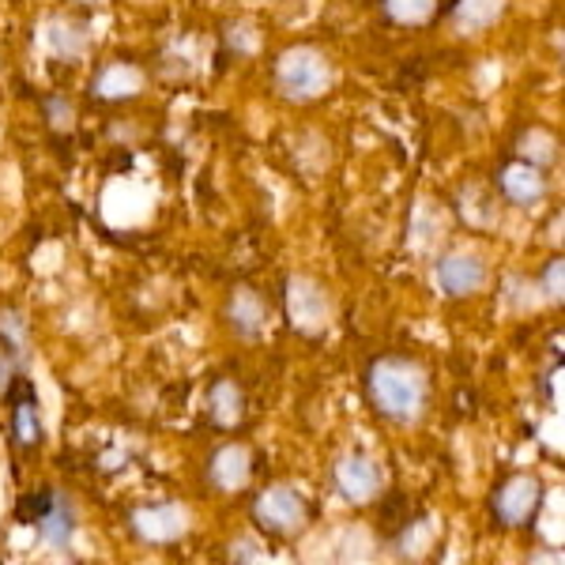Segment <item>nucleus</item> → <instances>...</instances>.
<instances>
[{
	"mask_svg": "<svg viewBox=\"0 0 565 565\" xmlns=\"http://www.w3.org/2000/svg\"><path fill=\"white\" fill-rule=\"evenodd\" d=\"M562 260H554V264H546V276H543V287L551 290L554 287V302H562Z\"/></svg>",
	"mask_w": 565,
	"mask_h": 565,
	"instance_id": "a211bd4d",
	"label": "nucleus"
},
{
	"mask_svg": "<svg viewBox=\"0 0 565 565\" xmlns=\"http://www.w3.org/2000/svg\"><path fill=\"white\" fill-rule=\"evenodd\" d=\"M8 407H12V423H8V434L20 449H34L42 445V415H39V396H34L31 381L15 377L12 385L4 388Z\"/></svg>",
	"mask_w": 565,
	"mask_h": 565,
	"instance_id": "20e7f679",
	"label": "nucleus"
},
{
	"mask_svg": "<svg viewBox=\"0 0 565 565\" xmlns=\"http://www.w3.org/2000/svg\"><path fill=\"white\" fill-rule=\"evenodd\" d=\"M140 87V72L129 68V65H109L103 68V76L95 79V90L103 98H121V95H132Z\"/></svg>",
	"mask_w": 565,
	"mask_h": 565,
	"instance_id": "9b49d317",
	"label": "nucleus"
},
{
	"mask_svg": "<svg viewBox=\"0 0 565 565\" xmlns=\"http://www.w3.org/2000/svg\"><path fill=\"white\" fill-rule=\"evenodd\" d=\"M212 415L215 426H238L242 418V392L231 385V381H218L212 388Z\"/></svg>",
	"mask_w": 565,
	"mask_h": 565,
	"instance_id": "ddd939ff",
	"label": "nucleus"
},
{
	"mask_svg": "<svg viewBox=\"0 0 565 565\" xmlns=\"http://www.w3.org/2000/svg\"><path fill=\"white\" fill-rule=\"evenodd\" d=\"M231 321L234 328H238L242 335H253L260 328L264 321V306H260V298L253 295V290H238L234 295V302H231Z\"/></svg>",
	"mask_w": 565,
	"mask_h": 565,
	"instance_id": "f8f14e48",
	"label": "nucleus"
},
{
	"mask_svg": "<svg viewBox=\"0 0 565 565\" xmlns=\"http://www.w3.org/2000/svg\"><path fill=\"white\" fill-rule=\"evenodd\" d=\"M543 490L532 476H513L505 482H498L494 498H490V513H494L498 524H535V513H540Z\"/></svg>",
	"mask_w": 565,
	"mask_h": 565,
	"instance_id": "f03ea898",
	"label": "nucleus"
},
{
	"mask_svg": "<svg viewBox=\"0 0 565 565\" xmlns=\"http://www.w3.org/2000/svg\"><path fill=\"white\" fill-rule=\"evenodd\" d=\"M366 396L392 423H412L426 407L430 381L412 359H377L366 373Z\"/></svg>",
	"mask_w": 565,
	"mask_h": 565,
	"instance_id": "f257e3e1",
	"label": "nucleus"
},
{
	"mask_svg": "<svg viewBox=\"0 0 565 565\" xmlns=\"http://www.w3.org/2000/svg\"><path fill=\"white\" fill-rule=\"evenodd\" d=\"M388 8H392V15H396V20L418 23V20H426V15H430L434 0H388Z\"/></svg>",
	"mask_w": 565,
	"mask_h": 565,
	"instance_id": "dca6fc26",
	"label": "nucleus"
},
{
	"mask_svg": "<svg viewBox=\"0 0 565 565\" xmlns=\"http://www.w3.org/2000/svg\"><path fill=\"white\" fill-rule=\"evenodd\" d=\"M34 527L42 532L45 543L57 546V551H65L68 540H72V527H76V516H72V501L53 490L50 505H45V513L39 516V524H34Z\"/></svg>",
	"mask_w": 565,
	"mask_h": 565,
	"instance_id": "1a4fd4ad",
	"label": "nucleus"
},
{
	"mask_svg": "<svg viewBox=\"0 0 565 565\" xmlns=\"http://www.w3.org/2000/svg\"><path fill=\"white\" fill-rule=\"evenodd\" d=\"M501 189H505V196L513 200V204H535V200L543 196V174L535 167H509L505 174H501Z\"/></svg>",
	"mask_w": 565,
	"mask_h": 565,
	"instance_id": "9d476101",
	"label": "nucleus"
},
{
	"mask_svg": "<svg viewBox=\"0 0 565 565\" xmlns=\"http://www.w3.org/2000/svg\"><path fill=\"white\" fill-rule=\"evenodd\" d=\"M482 279H487V268H482V260L471 257V253H449V257H441V264H437V282H441L445 295H452V298L476 295L482 287Z\"/></svg>",
	"mask_w": 565,
	"mask_h": 565,
	"instance_id": "423d86ee",
	"label": "nucleus"
},
{
	"mask_svg": "<svg viewBox=\"0 0 565 565\" xmlns=\"http://www.w3.org/2000/svg\"><path fill=\"white\" fill-rule=\"evenodd\" d=\"M45 109H50V121L53 125H65L68 117H72V106L61 103V98H45Z\"/></svg>",
	"mask_w": 565,
	"mask_h": 565,
	"instance_id": "6ab92c4d",
	"label": "nucleus"
},
{
	"mask_svg": "<svg viewBox=\"0 0 565 565\" xmlns=\"http://www.w3.org/2000/svg\"><path fill=\"white\" fill-rule=\"evenodd\" d=\"M257 521L268 527V532L290 535V532H298L306 521V501L287 487L268 490V494H260V501H257Z\"/></svg>",
	"mask_w": 565,
	"mask_h": 565,
	"instance_id": "39448f33",
	"label": "nucleus"
},
{
	"mask_svg": "<svg viewBox=\"0 0 565 565\" xmlns=\"http://www.w3.org/2000/svg\"><path fill=\"white\" fill-rule=\"evenodd\" d=\"M0 340L8 343V348H15L20 351L23 348V317L15 313V309H0Z\"/></svg>",
	"mask_w": 565,
	"mask_h": 565,
	"instance_id": "2eb2a0df",
	"label": "nucleus"
},
{
	"mask_svg": "<svg viewBox=\"0 0 565 565\" xmlns=\"http://www.w3.org/2000/svg\"><path fill=\"white\" fill-rule=\"evenodd\" d=\"M50 498H53V490H50V487L34 490V494H23L20 501H15V521H20V524H39V516L45 513Z\"/></svg>",
	"mask_w": 565,
	"mask_h": 565,
	"instance_id": "4468645a",
	"label": "nucleus"
},
{
	"mask_svg": "<svg viewBox=\"0 0 565 565\" xmlns=\"http://www.w3.org/2000/svg\"><path fill=\"white\" fill-rule=\"evenodd\" d=\"M15 381V348H8L4 340H0V392Z\"/></svg>",
	"mask_w": 565,
	"mask_h": 565,
	"instance_id": "f3484780",
	"label": "nucleus"
},
{
	"mask_svg": "<svg viewBox=\"0 0 565 565\" xmlns=\"http://www.w3.org/2000/svg\"><path fill=\"white\" fill-rule=\"evenodd\" d=\"M335 487L354 501H370L381 490V471L377 463H370L366 457H348L335 468Z\"/></svg>",
	"mask_w": 565,
	"mask_h": 565,
	"instance_id": "0eeeda50",
	"label": "nucleus"
},
{
	"mask_svg": "<svg viewBox=\"0 0 565 565\" xmlns=\"http://www.w3.org/2000/svg\"><path fill=\"white\" fill-rule=\"evenodd\" d=\"M276 79H279L282 95L313 98V95H321V90L328 87V68H324V61L317 57L313 50H290L287 57L279 61Z\"/></svg>",
	"mask_w": 565,
	"mask_h": 565,
	"instance_id": "7ed1b4c3",
	"label": "nucleus"
},
{
	"mask_svg": "<svg viewBox=\"0 0 565 565\" xmlns=\"http://www.w3.org/2000/svg\"><path fill=\"white\" fill-rule=\"evenodd\" d=\"M253 476V452L242 449V445H231V449H218L212 460V482L218 490H238L245 487Z\"/></svg>",
	"mask_w": 565,
	"mask_h": 565,
	"instance_id": "6e6552de",
	"label": "nucleus"
}]
</instances>
